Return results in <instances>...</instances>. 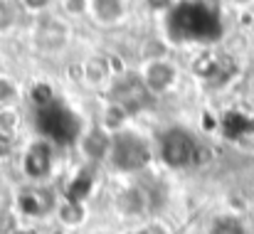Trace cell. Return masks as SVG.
I'll return each mask as SVG.
<instances>
[{
	"mask_svg": "<svg viewBox=\"0 0 254 234\" xmlns=\"http://www.w3.org/2000/svg\"><path fill=\"white\" fill-rule=\"evenodd\" d=\"M35 42L45 52H57L67 42V27L57 17H45V20H40V25L35 30Z\"/></svg>",
	"mask_w": 254,
	"mask_h": 234,
	"instance_id": "ba28073f",
	"label": "cell"
},
{
	"mask_svg": "<svg viewBox=\"0 0 254 234\" xmlns=\"http://www.w3.org/2000/svg\"><path fill=\"white\" fill-rule=\"evenodd\" d=\"M42 192L45 190H27V192H22L20 195V207H22V212H27V215H45V197H42Z\"/></svg>",
	"mask_w": 254,
	"mask_h": 234,
	"instance_id": "4fadbf2b",
	"label": "cell"
},
{
	"mask_svg": "<svg viewBox=\"0 0 254 234\" xmlns=\"http://www.w3.org/2000/svg\"><path fill=\"white\" fill-rule=\"evenodd\" d=\"M136 234H168L161 225H146V227H141Z\"/></svg>",
	"mask_w": 254,
	"mask_h": 234,
	"instance_id": "603a6c76",
	"label": "cell"
},
{
	"mask_svg": "<svg viewBox=\"0 0 254 234\" xmlns=\"http://www.w3.org/2000/svg\"><path fill=\"white\" fill-rule=\"evenodd\" d=\"M210 234H250V232L245 230V225H242L237 217L225 215V217H217V220L212 222Z\"/></svg>",
	"mask_w": 254,
	"mask_h": 234,
	"instance_id": "5bb4252c",
	"label": "cell"
},
{
	"mask_svg": "<svg viewBox=\"0 0 254 234\" xmlns=\"http://www.w3.org/2000/svg\"><path fill=\"white\" fill-rule=\"evenodd\" d=\"M148 96H151V94H148V89H146L141 74H121V77L116 79L114 94H111L114 104H119L126 114L138 111V109L146 104Z\"/></svg>",
	"mask_w": 254,
	"mask_h": 234,
	"instance_id": "5b68a950",
	"label": "cell"
},
{
	"mask_svg": "<svg viewBox=\"0 0 254 234\" xmlns=\"http://www.w3.org/2000/svg\"><path fill=\"white\" fill-rule=\"evenodd\" d=\"M252 99H254V81H252Z\"/></svg>",
	"mask_w": 254,
	"mask_h": 234,
	"instance_id": "484cf974",
	"label": "cell"
},
{
	"mask_svg": "<svg viewBox=\"0 0 254 234\" xmlns=\"http://www.w3.org/2000/svg\"><path fill=\"white\" fill-rule=\"evenodd\" d=\"M200 156V146L197 141L180 128H173L168 133H163L161 138V158L168 168H188L192 165Z\"/></svg>",
	"mask_w": 254,
	"mask_h": 234,
	"instance_id": "3957f363",
	"label": "cell"
},
{
	"mask_svg": "<svg viewBox=\"0 0 254 234\" xmlns=\"http://www.w3.org/2000/svg\"><path fill=\"white\" fill-rule=\"evenodd\" d=\"M111 72V59L106 57H91L89 62L84 64V79L89 84H101L104 79H109Z\"/></svg>",
	"mask_w": 254,
	"mask_h": 234,
	"instance_id": "8fae6325",
	"label": "cell"
},
{
	"mask_svg": "<svg viewBox=\"0 0 254 234\" xmlns=\"http://www.w3.org/2000/svg\"><path fill=\"white\" fill-rule=\"evenodd\" d=\"M151 146L143 136L136 131H119L111 136V148H109V160L116 170L121 173H138L151 163Z\"/></svg>",
	"mask_w": 254,
	"mask_h": 234,
	"instance_id": "6da1fadb",
	"label": "cell"
},
{
	"mask_svg": "<svg viewBox=\"0 0 254 234\" xmlns=\"http://www.w3.org/2000/svg\"><path fill=\"white\" fill-rule=\"evenodd\" d=\"M124 118H126V111H124L119 104H111V106L106 109V114H104L101 128H104L106 133H119V131H121V123H124Z\"/></svg>",
	"mask_w": 254,
	"mask_h": 234,
	"instance_id": "9a60e30c",
	"label": "cell"
},
{
	"mask_svg": "<svg viewBox=\"0 0 254 234\" xmlns=\"http://www.w3.org/2000/svg\"><path fill=\"white\" fill-rule=\"evenodd\" d=\"M20 2H22V7L30 10V12H42V10H47V7L52 5V0H20Z\"/></svg>",
	"mask_w": 254,
	"mask_h": 234,
	"instance_id": "44dd1931",
	"label": "cell"
},
{
	"mask_svg": "<svg viewBox=\"0 0 254 234\" xmlns=\"http://www.w3.org/2000/svg\"><path fill=\"white\" fill-rule=\"evenodd\" d=\"M82 146H84V151L89 158H104V156H109L111 136L99 126V128H94V131H89V133L82 136Z\"/></svg>",
	"mask_w": 254,
	"mask_h": 234,
	"instance_id": "30bf717a",
	"label": "cell"
},
{
	"mask_svg": "<svg viewBox=\"0 0 254 234\" xmlns=\"http://www.w3.org/2000/svg\"><path fill=\"white\" fill-rule=\"evenodd\" d=\"M15 101H17V89H15V84H12L10 79H0V106L7 109V106L15 104Z\"/></svg>",
	"mask_w": 254,
	"mask_h": 234,
	"instance_id": "ac0fdd59",
	"label": "cell"
},
{
	"mask_svg": "<svg viewBox=\"0 0 254 234\" xmlns=\"http://www.w3.org/2000/svg\"><path fill=\"white\" fill-rule=\"evenodd\" d=\"M143 207H146L143 190H124L119 195V210H124L126 215H141Z\"/></svg>",
	"mask_w": 254,
	"mask_h": 234,
	"instance_id": "7c38bea8",
	"label": "cell"
},
{
	"mask_svg": "<svg viewBox=\"0 0 254 234\" xmlns=\"http://www.w3.org/2000/svg\"><path fill=\"white\" fill-rule=\"evenodd\" d=\"M89 7L101 25H114L124 17V0H91Z\"/></svg>",
	"mask_w": 254,
	"mask_h": 234,
	"instance_id": "9c48e42d",
	"label": "cell"
},
{
	"mask_svg": "<svg viewBox=\"0 0 254 234\" xmlns=\"http://www.w3.org/2000/svg\"><path fill=\"white\" fill-rule=\"evenodd\" d=\"M15 22V10L10 7L7 0H0V30H7Z\"/></svg>",
	"mask_w": 254,
	"mask_h": 234,
	"instance_id": "ffe728a7",
	"label": "cell"
},
{
	"mask_svg": "<svg viewBox=\"0 0 254 234\" xmlns=\"http://www.w3.org/2000/svg\"><path fill=\"white\" fill-rule=\"evenodd\" d=\"M32 101L37 104V109H45L50 104H55V96H52V86L50 84H37L32 89Z\"/></svg>",
	"mask_w": 254,
	"mask_h": 234,
	"instance_id": "e0dca14e",
	"label": "cell"
},
{
	"mask_svg": "<svg viewBox=\"0 0 254 234\" xmlns=\"http://www.w3.org/2000/svg\"><path fill=\"white\" fill-rule=\"evenodd\" d=\"M146 2H148V7L156 10V12H163V10H170V7H173V0H146Z\"/></svg>",
	"mask_w": 254,
	"mask_h": 234,
	"instance_id": "7402d4cb",
	"label": "cell"
},
{
	"mask_svg": "<svg viewBox=\"0 0 254 234\" xmlns=\"http://www.w3.org/2000/svg\"><path fill=\"white\" fill-rule=\"evenodd\" d=\"M170 25L180 32V37H200L207 35L212 27V15L200 2H183L173 10Z\"/></svg>",
	"mask_w": 254,
	"mask_h": 234,
	"instance_id": "277c9868",
	"label": "cell"
},
{
	"mask_svg": "<svg viewBox=\"0 0 254 234\" xmlns=\"http://www.w3.org/2000/svg\"><path fill=\"white\" fill-rule=\"evenodd\" d=\"M52 165H55L52 143L45 141V138L35 141L22 156V170L30 180H45L52 173Z\"/></svg>",
	"mask_w": 254,
	"mask_h": 234,
	"instance_id": "8992f818",
	"label": "cell"
},
{
	"mask_svg": "<svg viewBox=\"0 0 254 234\" xmlns=\"http://www.w3.org/2000/svg\"><path fill=\"white\" fill-rule=\"evenodd\" d=\"M235 5H240V7H245V5H252L254 0H232Z\"/></svg>",
	"mask_w": 254,
	"mask_h": 234,
	"instance_id": "cb8c5ba5",
	"label": "cell"
},
{
	"mask_svg": "<svg viewBox=\"0 0 254 234\" xmlns=\"http://www.w3.org/2000/svg\"><path fill=\"white\" fill-rule=\"evenodd\" d=\"M175 77H178L175 67L170 62H166V59H153L141 72V79H143L148 94H163V91H168L170 86L175 84Z\"/></svg>",
	"mask_w": 254,
	"mask_h": 234,
	"instance_id": "52a82bcc",
	"label": "cell"
},
{
	"mask_svg": "<svg viewBox=\"0 0 254 234\" xmlns=\"http://www.w3.org/2000/svg\"><path fill=\"white\" fill-rule=\"evenodd\" d=\"M40 118V131L45 133V141H57V143H72L82 136L79 118L62 104H50L45 109H37Z\"/></svg>",
	"mask_w": 254,
	"mask_h": 234,
	"instance_id": "7a4b0ae2",
	"label": "cell"
},
{
	"mask_svg": "<svg viewBox=\"0 0 254 234\" xmlns=\"http://www.w3.org/2000/svg\"><path fill=\"white\" fill-rule=\"evenodd\" d=\"M60 220L67 222V225H79V222L84 220V207H82V202L67 200V202L60 207Z\"/></svg>",
	"mask_w": 254,
	"mask_h": 234,
	"instance_id": "2e32d148",
	"label": "cell"
},
{
	"mask_svg": "<svg viewBox=\"0 0 254 234\" xmlns=\"http://www.w3.org/2000/svg\"><path fill=\"white\" fill-rule=\"evenodd\" d=\"M89 5H91V0H62V10H64L67 15H72V17L82 15Z\"/></svg>",
	"mask_w": 254,
	"mask_h": 234,
	"instance_id": "d6986e66",
	"label": "cell"
},
{
	"mask_svg": "<svg viewBox=\"0 0 254 234\" xmlns=\"http://www.w3.org/2000/svg\"><path fill=\"white\" fill-rule=\"evenodd\" d=\"M185 2H200V0H185Z\"/></svg>",
	"mask_w": 254,
	"mask_h": 234,
	"instance_id": "d4e9b609",
	"label": "cell"
}]
</instances>
